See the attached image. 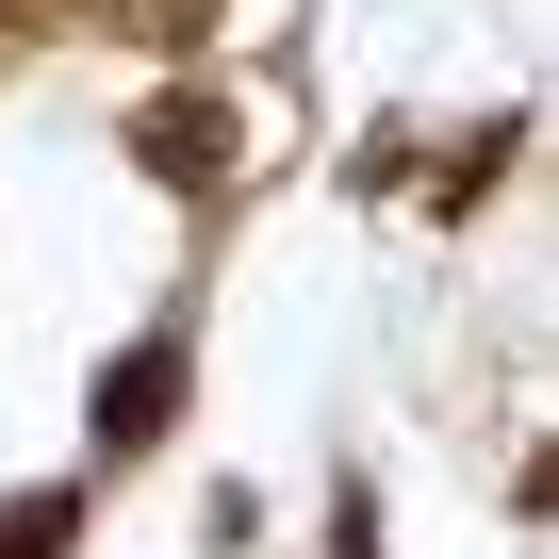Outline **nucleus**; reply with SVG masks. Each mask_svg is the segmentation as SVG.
<instances>
[{
	"label": "nucleus",
	"instance_id": "nucleus-1",
	"mask_svg": "<svg viewBox=\"0 0 559 559\" xmlns=\"http://www.w3.org/2000/svg\"><path fill=\"white\" fill-rule=\"evenodd\" d=\"M148 165H165V181H214V165H230V116H214V99H148Z\"/></svg>",
	"mask_w": 559,
	"mask_h": 559
},
{
	"label": "nucleus",
	"instance_id": "nucleus-3",
	"mask_svg": "<svg viewBox=\"0 0 559 559\" xmlns=\"http://www.w3.org/2000/svg\"><path fill=\"white\" fill-rule=\"evenodd\" d=\"M67 543V493H17V510H0V559H50Z\"/></svg>",
	"mask_w": 559,
	"mask_h": 559
},
{
	"label": "nucleus",
	"instance_id": "nucleus-2",
	"mask_svg": "<svg viewBox=\"0 0 559 559\" xmlns=\"http://www.w3.org/2000/svg\"><path fill=\"white\" fill-rule=\"evenodd\" d=\"M165 412H181V346H132V362H116V412H99V444H148Z\"/></svg>",
	"mask_w": 559,
	"mask_h": 559
}]
</instances>
